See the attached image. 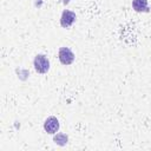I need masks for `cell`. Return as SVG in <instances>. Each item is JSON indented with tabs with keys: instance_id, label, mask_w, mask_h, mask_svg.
<instances>
[{
	"instance_id": "cell-1",
	"label": "cell",
	"mask_w": 151,
	"mask_h": 151,
	"mask_svg": "<svg viewBox=\"0 0 151 151\" xmlns=\"http://www.w3.org/2000/svg\"><path fill=\"white\" fill-rule=\"evenodd\" d=\"M33 65H34V68L38 73H47L48 70H50V61L47 59L46 55L44 54H38L35 55L34 58V61H33Z\"/></svg>"
},
{
	"instance_id": "cell-2",
	"label": "cell",
	"mask_w": 151,
	"mask_h": 151,
	"mask_svg": "<svg viewBox=\"0 0 151 151\" xmlns=\"http://www.w3.org/2000/svg\"><path fill=\"white\" fill-rule=\"evenodd\" d=\"M59 60L63 65H71L74 61V53L68 47L59 48Z\"/></svg>"
},
{
	"instance_id": "cell-3",
	"label": "cell",
	"mask_w": 151,
	"mask_h": 151,
	"mask_svg": "<svg viewBox=\"0 0 151 151\" xmlns=\"http://www.w3.org/2000/svg\"><path fill=\"white\" fill-rule=\"evenodd\" d=\"M76 13L70 11V9H65L61 14V18H60V25L61 27L64 28H68L70 26H72V24L76 21Z\"/></svg>"
},
{
	"instance_id": "cell-4",
	"label": "cell",
	"mask_w": 151,
	"mask_h": 151,
	"mask_svg": "<svg viewBox=\"0 0 151 151\" xmlns=\"http://www.w3.org/2000/svg\"><path fill=\"white\" fill-rule=\"evenodd\" d=\"M44 129L50 134L55 133L59 130V122H58V119L55 117H53V116L52 117H48L45 120V123H44Z\"/></svg>"
},
{
	"instance_id": "cell-5",
	"label": "cell",
	"mask_w": 151,
	"mask_h": 151,
	"mask_svg": "<svg viewBox=\"0 0 151 151\" xmlns=\"http://www.w3.org/2000/svg\"><path fill=\"white\" fill-rule=\"evenodd\" d=\"M132 7L136 12H149L147 0H132Z\"/></svg>"
},
{
	"instance_id": "cell-6",
	"label": "cell",
	"mask_w": 151,
	"mask_h": 151,
	"mask_svg": "<svg viewBox=\"0 0 151 151\" xmlns=\"http://www.w3.org/2000/svg\"><path fill=\"white\" fill-rule=\"evenodd\" d=\"M67 136L65 134V133H58L57 136H54V138H53V140H54V143H57L58 145H65L66 143H67Z\"/></svg>"
}]
</instances>
